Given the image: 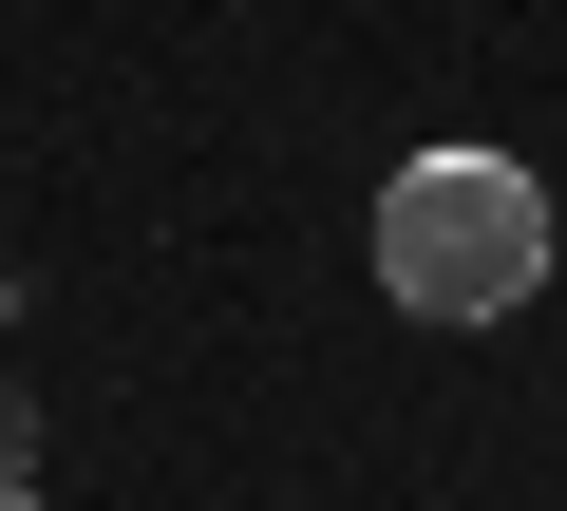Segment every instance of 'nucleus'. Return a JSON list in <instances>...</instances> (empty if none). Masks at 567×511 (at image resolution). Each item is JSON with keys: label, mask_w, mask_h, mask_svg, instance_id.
Listing matches in <instances>:
<instances>
[{"label": "nucleus", "mask_w": 567, "mask_h": 511, "mask_svg": "<svg viewBox=\"0 0 567 511\" xmlns=\"http://www.w3.org/2000/svg\"><path fill=\"white\" fill-rule=\"evenodd\" d=\"M548 246H567V208H548L529 152H416V171L379 190V304L473 341V323L548 304Z\"/></svg>", "instance_id": "1"}, {"label": "nucleus", "mask_w": 567, "mask_h": 511, "mask_svg": "<svg viewBox=\"0 0 567 511\" xmlns=\"http://www.w3.org/2000/svg\"><path fill=\"white\" fill-rule=\"evenodd\" d=\"M0 511H58V492H39V473H0Z\"/></svg>", "instance_id": "2"}]
</instances>
